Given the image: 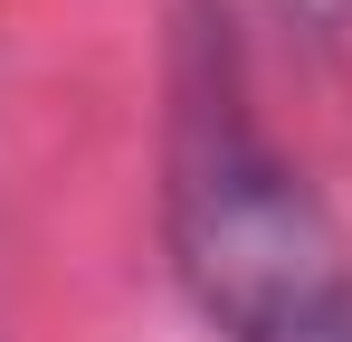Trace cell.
I'll list each match as a JSON object with an SVG mask.
<instances>
[{
    "instance_id": "obj_1",
    "label": "cell",
    "mask_w": 352,
    "mask_h": 342,
    "mask_svg": "<svg viewBox=\"0 0 352 342\" xmlns=\"http://www.w3.org/2000/svg\"><path fill=\"white\" fill-rule=\"evenodd\" d=\"M162 219L190 295L229 342H352V257L324 200L248 124L229 48H210V29L181 57Z\"/></svg>"
}]
</instances>
